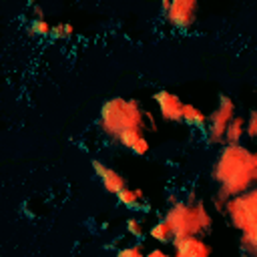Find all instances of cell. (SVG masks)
<instances>
[{"label":"cell","mask_w":257,"mask_h":257,"mask_svg":"<svg viewBox=\"0 0 257 257\" xmlns=\"http://www.w3.org/2000/svg\"><path fill=\"white\" fill-rule=\"evenodd\" d=\"M147 124L151 126V131H155V120L151 112L143 108L141 100L137 98H106L98 112L100 131L137 157H145L151 151V143L145 135Z\"/></svg>","instance_id":"obj_1"},{"label":"cell","mask_w":257,"mask_h":257,"mask_svg":"<svg viewBox=\"0 0 257 257\" xmlns=\"http://www.w3.org/2000/svg\"><path fill=\"white\" fill-rule=\"evenodd\" d=\"M211 179L217 197L229 201L257 185V151L247 145H223L213 161Z\"/></svg>","instance_id":"obj_2"},{"label":"cell","mask_w":257,"mask_h":257,"mask_svg":"<svg viewBox=\"0 0 257 257\" xmlns=\"http://www.w3.org/2000/svg\"><path fill=\"white\" fill-rule=\"evenodd\" d=\"M163 219L171 225L175 239H181V237H203L213 227L211 211L195 195H189L187 199H171L169 209H167Z\"/></svg>","instance_id":"obj_3"},{"label":"cell","mask_w":257,"mask_h":257,"mask_svg":"<svg viewBox=\"0 0 257 257\" xmlns=\"http://www.w3.org/2000/svg\"><path fill=\"white\" fill-rule=\"evenodd\" d=\"M225 215L233 229L239 231L241 253H257V185L247 193L229 199Z\"/></svg>","instance_id":"obj_4"},{"label":"cell","mask_w":257,"mask_h":257,"mask_svg":"<svg viewBox=\"0 0 257 257\" xmlns=\"http://www.w3.org/2000/svg\"><path fill=\"white\" fill-rule=\"evenodd\" d=\"M237 114V106L235 100L229 94H219L215 108L209 112L207 116V126H205V141L209 145L215 147H223L225 145V133L229 122L233 120V116Z\"/></svg>","instance_id":"obj_5"},{"label":"cell","mask_w":257,"mask_h":257,"mask_svg":"<svg viewBox=\"0 0 257 257\" xmlns=\"http://www.w3.org/2000/svg\"><path fill=\"white\" fill-rule=\"evenodd\" d=\"M163 18L179 30H187L197 22L199 4L197 0H163L161 2Z\"/></svg>","instance_id":"obj_6"},{"label":"cell","mask_w":257,"mask_h":257,"mask_svg":"<svg viewBox=\"0 0 257 257\" xmlns=\"http://www.w3.org/2000/svg\"><path fill=\"white\" fill-rule=\"evenodd\" d=\"M153 100L159 108V114L161 118L169 120V122H183V106L185 102L181 100L179 94H175L173 90H167V88H161L153 94Z\"/></svg>","instance_id":"obj_7"},{"label":"cell","mask_w":257,"mask_h":257,"mask_svg":"<svg viewBox=\"0 0 257 257\" xmlns=\"http://www.w3.org/2000/svg\"><path fill=\"white\" fill-rule=\"evenodd\" d=\"M90 167H92L94 175L98 177V181H100V185H102V189H104L106 193H110V195L116 197V195L126 187V181H124L122 173H118L114 167L106 165L104 161L92 159V161H90Z\"/></svg>","instance_id":"obj_8"},{"label":"cell","mask_w":257,"mask_h":257,"mask_svg":"<svg viewBox=\"0 0 257 257\" xmlns=\"http://www.w3.org/2000/svg\"><path fill=\"white\" fill-rule=\"evenodd\" d=\"M171 245L175 257H211V245L203 237H181Z\"/></svg>","instance_id":"obj_9"},{"label":"cell","mask_w":257,"mask_h":257,"mask_svg":"<svg viewBox=\"0 0 257 257\" xmlns=\"http://www.w3.org/2000/svg\"><path fill=\"white\" fill-rule=\"evenodd\" d=\"M207 112L203 108H199L197 104H191V102H185L183 106V122L191 128H197V131H205L207 126Z\"/></svg>","instance_id":"obj_10"},{"label":"cell","mask_w":257,"mask_h":257,"mask_svg":"<svg viewBox=\"0 0 257 257\" xmlns=\"http://www.w3.org/2000/svg\"><path fill=\"white\" fill-rule=\"evenodd\" d=\"M245 139V116L235 114L225 133V145H241Z\"/></svg>","instance_id":"obj_11"},{"label":"cell","mask_w":257,"mask_h":257,"mask_svg":"<svg viewBox=\"0 0 257 257\" xmlns=\"http://www.w3.org/2000/svg\"><path fill=\"white\" fill-rule=\"evenodd\" d=\"M116 201L126 207V209H141L143 203H145V193L141 189H133V187H124L118 195H116Z\"/></svg>","instance_id":"obj_12"},{"label":"cell","mask_w":257,"mask_h":257,"mask_svg":"<svg viewBox=\"0 0 257 257\" xmlns=\"http://www.w3.org/2000/svg\"><path fill=\"white\" fill-rule=\"evenodd\" d=\"M149 237H151L153 241L161 243V245L173 243V239H175L173 229H171V225H169L165 219H159L155 225H151V229H149Z\"/></svg>","instance_id":"obj_13"},{"label":"cell","mask_w":257,"mask_h":257,"mask_svg":"<svg viewBox=\"0 0 257 257\" xmlns=\"http://www.w3.org/2000/svg\"><path fill=\"white\" fill-rule=\"evenodd\" d=\"M50 32H52V24L48 20L34 18L30 22V34H34V36H50Z\"/></svg>","instance_id":"obj_14"},{"label":"cell","mask_w":257,"mask_h":257,"mask_svg":"<svg viewBox=\"0 0 257 257\" xmlns=\"http://www.w3.org/2000/svg\"><path fill=\"white\" fill-rule=\"evenodd\" d=\"M72 34H74V26L70 22H56V24H52V32H50L52 38H70Z\"/></svg>","instance_id":"obj_15"},{"label":"cell","mask_w":257,"mask_h":257,"mask_svg":"<svg viewBox=\"0 0 257 257\" xmlns=\"http://www.w3.org/2000/svg\"><path fill=\"white\" fill-rule=\"evenodd\" d=\"M245 137L249 139H257V110H249L247 116H245Z\"/></svg>","instance_id":"obj_16"},{"label":"cell","mask_w":257,"mask_h":257,"mask_svg":"<svg viewBox=\"0 0 257 257\" xmlns=\"http://www.w3.org/2000/svg\"><path fill=\"white\" fill-rule=\"evenodd\" d=\"M124 225H126V231H128L131 237H135V239H143L145 237V227L137 217H128Z\"/></svg>","instance_id":"obj_17"},{"label":"cell","mask_w":257,"mask_h":257,"mask_svg":"<svg viewBox=\"0 0 257 257\" xmlns=\"http://www.w3.org/2000/svg\"><path fill=\"white\" fill-rule=\"evenodd\" d=\"M114 257H147V253L143 251V247L139 243H135V245H126V247L118 249Z\"/></svg>","instance_id":"obj_18"},{"label":"cell","mask_w":257,"mask_h":257,"mask_svg":"<svg viewBox=\"0 0 257 257\" xmlns=\"http://www.w3.org/2000/svg\"><path fill=\"white\" fill-rule=\"evenodd\" d=\"M147 257H175V255L167 253V251H165V249H161V247H155V249H151V251L147 253Z\"/></svg>","instance_id":"obj_19"},{"label":"cell","mask_w":257,"mask_h":257,"mask_svg":"<svg viewBox=\"0 0 257 257\" xmlns=\"http://www.w3.org/2000/svg\"><path fill=\"white\" fill-rule=\"evenodd\" d=\"M241 257H257V253H241Z\"/></svg>","instance_id":"obj_20"},{"label":"cell","mask_w":257,"mask_h":257,"mask_svg":"<svg viewBox=\"0 0 257 257\" xmlns=\"http://www.w3.org/2000/svg\"><path fill=\"white\" fill-rule=\"evenodd\" d=\"M255 151H257V139H255Z\"/></svg>","instance_id":"obj_21"}]
</instances>
